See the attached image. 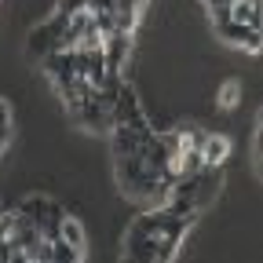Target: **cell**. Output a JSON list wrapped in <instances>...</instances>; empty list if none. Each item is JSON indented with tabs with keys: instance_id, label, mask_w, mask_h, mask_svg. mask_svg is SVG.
<instances>
[{
	"instance_id": "cell-1",
	"label": "cell",
	"mask_w": 263,
	"mask_h": 263,
	"mask_svg": "<svg viewBox=\"0 0 263 263\" xmlns=\"http://www.w3.org/2000/svg\"><path fill=\"white\" fill-rule=\"evenodd\" d=\"M190 216H179L172 209H154L143 212L139 219H132L128 234H124V259L136 263H168L179 256V245L190 230Z\"/></svg>"
},
{
	"instance_id": "cell-2",
	"label": "cell",
	"mask_w": 263,
	"mask_h": 263,
	"mask_svg": "<svg viewBox=\"0 0 263 263\" xmlns=\"http://www.w3.org/2000/svg\"><path fill=\"white\" fill-rule=\"evenodd\" d=\"M219 186H223V168H219V164H201L197 172L179 176L168 190H164V201L161 205L172 209V212H179V216L197 219V212L216 201Z\"/></svg>"
},
{
	"instance_id": "cell-3",
	"label": "cell",
	"mask_w": 263,
	"mask_h": 263,
	"mask_svg": "<svg viewBox=\"0 0 263 263\" xmlns=\"http://www.w3.org/2000/svg\"><path fill=\"white\" fill-rule=\"evenodd\" d=\"M66 22H70V15H66V11H55L48 22H41V26L26 37V55H29L33 62H41L44 55L62 51V33H66Z\"/></svg>"
},
{
	"instance_id": "cell-4",
	"label": "cell",
	"mask_w": 263,
	"mask_h": 263,
	"mask_svg": "<svg viewBox=\"0 0 263 263\" xmlns=\"http://www.w3.org/2000/svg\"><path fill=\"white\" fill-rule=\"evenodd\" d=\"M216 33H219V41H227V44H234V48H245V51H252V55H259V29H252V26H238V22H230V18H219L216 22Z\"/></svg>"
},
{
	"instance_id": "cell-5",
	"label": "cell",
	"mask_w": 263,
	"mask_h": 263,
	"mask_svg": "<svg viewBox=\"0 0 263 263\" xmlns=\"http://www.w3.org/2000/svg\"><path fill=\"white\" fill-rule=\"evenodd\" d=\"M223 18L238 22V26L259 29V26H263V18H259V0H230L227 11H223ZM212 22H219V18H212Z\"/></svg>"
},
{
	"instance_id": "cell-6",
	"label": "cell",
	"mask_w": 263,
	"mask_h": 263,
	"mask_svg": "<svg viewBox=\"0 0 263 263\" xmlns=\"http://www.w3.org/2000/svg\"><path fill=\"white\" fill-rule=\"evenodd\" d=\"M59 238L70 245V249H77V252L88 259V238H84V227H81V219H77V216H70V212L62 216V223H59Z\"/></svg>"
},
{
	"instance_id": "cell-7",
	"label": "cell",
	"mask_w": 263,
	"mask_h": 263,
	"mask_svg": "<svg viewBox=\"0 0 263 263\" xmlns=\"http://www.w3.org/2000/svg\"><path fill=\"white\" fill-rule=\"evenodd\" d=\"M62 216H66V209L55 201V197H48V205H44V212H41V219H37V230H41L44 241L59 238V223H62Z\"/></svg>"
},
{
	"instance_id": "cell-8",
	"label": "cell",
	"mask_w": 263,
	"mask_h": 263,
	"mask_svg": "<svg viewBox=\"0 0 263 263\" xmlns=\"http://www.w3.org/2000/svg\"><path fill=\"white\" fill-rule=\"evenodd\" d=\"M230 150H234V146H230L227 136H205L201 139V161L205 164H219V168H223V161L230 157Z\"/></svg>"
},
{
	"instance_id": "cell-9",
	"label": "cell",
	"mask_w": 263,
	"mask_h": 263,
	"mask_svg": "<svg viewBox=\"0 0 263 263\" xmlns=\"http://www.w3.org/2000/svg\"><path fill=\"white\" fill-rule=\"evenodd\" d=\"M216 103H219L223 110H234V106L241 103V84H238V81H227V84L219 88V95H216Z\"/></svg>"
},
{
	"instance_id": "cell-10",
	"label": "cell",
	"mask_w": 263,
	"mask_h": 263,
	"mask_svg": "<svg viewBox=\"0 0 263 263\" xmlns=\"http://www.w3.org/2000/svg\"><path fill=\"white\" fill-rule=\"evenodd\" d=\"M209 8H219V4H230V0H205Z\"/></svg>"
}]
</instances>
